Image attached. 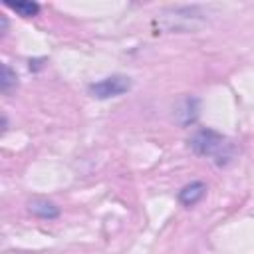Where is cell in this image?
<instances>
[{
  "label": "cell",
  "mask_w": 254,
  "mask_h": 254,
  "mask_svg": "<svg viewBox=\"0 0 254 254\" xmlns=\"http://www.w3.org/2000/svg\"><path fill=\"white\" fill-rule=\"evenodd\" d=\"M202 16L196 6H177L161 12L155 24L165 32H192L204 22Z\"/></svg>",
  "instance_id": "2"
},
{
  "label": "cell",
  "mask_w": 254,
  "mask_h": 254,
  "mask_svg": "<svg viewBox=\"0 0 254 254\" xmlns=\"http://www.w3.org/2000/svg\"><path fill=\"white\" fill-rule=\"evenodd\" d=\"M28 210L34 216L46 218V220H54V218L60 216V208L52 200H48V198H34V200H30L28 202Z\"/></svg>",
  "instance_id": "6"
},
{
  "label": "cell",
  "mask_w": 254,
  "mask_h": 254,
  "mask_svg": "<svg viewBox=\"0 0 254 254\" xmlns=\"http://www.w3.org/2000/svg\"><path fill=\"white\" fill-rule=\"evenodd\" d=\"M198 111H200V101H198V97L187 95V97H183V99L177 103V107H175V119H177L183 127H189V125H192V123L198 119Z\"/></svg>",
  "instance_id": "4"
},
{
  "label": "cell",
  "mask_w": 254,
  "mask_h": 254,
  "mask_svg": "<svg viewBox=\"0 0 254 254\" xmlns=\"http://www.w3.org/2000/svg\"><path fill=\"white\" fill-rule=\"evenodd\" d=\"M6 8L16 12L22 18H34L40 14V4L34 0H18V2H6Z\"/></svg>",
  "instance_id": "7"
},
{
  "label": "cell",
  "mask_w": 254,
  "mask_h": 254,
  "mask_svg": "<svg viewBox=\"0 0 254 254\" xmlns=\"http://www.w3.org/2000/svg\"><path fill=\"white\" fill-rule=\"evenodd\" d=\"M189 147L196 155L216 161V165H224L232 157V145L228 143V139L224 135H220L218 131L208 129V127L196 129L189 139Z\"/></svg>",
  "instance_id": "1"
},
{
  "label": "cell",
  "mask_w": 254,
  "mask_h": 254,
  "mask_svg": "<svg viewBox=\"0 0 254 254\" xmlns=\"http://www.w3.org/2000/svg\"><path fill=\"white\" fill-rule=\"evenodd\" d=\"M0 20H2V36H4L6 34V28H8V20H6V16H2Z\"/></svg>",
  "instance_id": "9"
},
{
  "label": "cell",
  "mask_w": 254,
  "mask_h": 254,
  "mask_svg": "<svg viewBox=\"0 0 254 254\" xmlns=\"http://www.w3.org/2000/svg\"><path fill=\"white\" fill-rule=\"evenodd\" d=\"M204 194H206V185L202 183V181H192V183H189V185H185L181 190H179V202L183 204V206H194V204H198L202 198H204Z\"/></svg>",
  "instance_id": "5"
},
{
  "label": "cell",
  "mask_w": 254,
  "mask_h": 254,
  "mask_svg": "<svg viewBox=\"0 0 254 254\" xmlns=\"http://www.w3.org/2000/svg\"><path fill=\"white\" fill-rule=\"evenodd\" d=\"M16 85H18L16 71L8 64H2V77H0V89H2V93H10Z\"/></svg>",
  "instance_id": "8"
},
{
  "label": "cell",
  "mask_w": 254,
  "mask_h": 254,
  "mask_svg": "<svg viewBox=\"0 0 254 254\" xmlns=\"http://www.w3.org/2000/svg\"><path fill=\"white\" fill-rule=\"evenodd\" d=\"M131 89V77L115 73V75H107L99 81H93L87 85V93L95 99H111V97H119L123 93H127Z\"/></svg>",
  "instance_id": "3"
}]
</instances>
